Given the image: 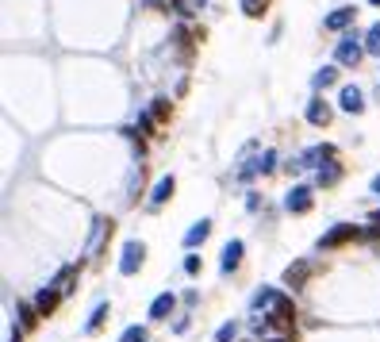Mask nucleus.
<instances>
[{"label":"nucleus","mask_w":380,"mask_h":342,"mask_svg":"<svg viewBox=\"0 0 380 342\" xmlns=\"http://www.w3.org/2000/svg\"><path fill=\"white\" fill-rule=\"evenodd\" d=\"M373 192H380V177H376V181H373Z\"/></svg>","instance_id":"c85d7f7f"},{"label":"nucleus","mask_w":380,"mask_h":342,"mask_svg":"<svg viewBox=\"0 0 380 342\" xmlns=\"http://www.w3.org/2000/svg\"><path fill=\"white\" fill-rule=\"evenodd\" d=\"M8 342H23V335H20V331H12V338H8Z\"/></svg>","instance_id":"cd10ccee"},{"label":"nucleus","mask_w":380,"mask_h":342,"mask_svg":"<svg viewBox=\"0 0 380 342\" xmlns=\"http://www.w3.org/2000/svg\"><path fill=\"white\" fill-rule=\"evenodd\" d=\"M173 8H177V12H181V15H189L192 8H196V4H192V0H173Z\"/></svg>","instance_id":"bb28decb"},{"label":"nucleus","mask_w":380,"mask_h":342,"mask_svg":"<svg viewBox=\"0 0 380 342\" xmlns=\"http://www.w3.org/2000/svg\"><path fill=\"white\" fill-rule=\"evenodd\" d=\"M361 54H365V43H358V35H346L342 43H338V51H334V62L346 66V70H358Z\"/></svg>","instance_id":"f257e3e1"},{"label":"nucleus","mask_w":380,"mask_h":342,"mask_svg":"<svg viewBox=\"0 0 380 342\" xmlns=\"http://www.w3.org/2000/svg\"><path fill=\"white\" fill-rule=\"evenodd\" d=\"M119 342H147V327H127L119 335Z\"/></svg>","instance_id":"5701e85b"},{"label":"nucleus","mask_w":380,"mask_h":342,"mask_svg":"<svg viewBox=\"0 0 380 342\" xmlns=\"http://www.w3.org/2000/svg\"><path fill=\"white\" fill-rule=\"evenodd\" d=\"M273 166H277V154H273V150H265V154H262V158H257V166H254V169H250V173H269V169H273ZM250 173H246V177H250Z\"/></svg>","instance_id":"6ab92c4d"},{"label":"nucleus","mask_w":380,"mask_h":342,"mask_svg":"<svg viewBox=\"0 0 380 342\" xmlns=\"http://www.w3.org/2000/svg\"><path fill=\"white\" fill-rule=\"evenodd\" d=\"M273 315H269V323H280V327H288V323L296 320V304L292 300L285 296V292H277V296H273Z\"/></svg>","instance_id":"39448f33"},{"label":"nucleus","mask_w":380,"mask_h":342,"mask_svg":"<svg viewBox=\"0 0 380 342\" xmlns=\"http://www.w3.org/2000/svg\"><path fill=\"white\" fill-rule=\"evenodd\" d=\"M15 312H20V323H23V327H35V320H39V308L35 304H20V308H15Z\"/></svg>","instance_id":"a211bd4d"},{"label":"nucleus","mask_w":380,"mask_h":342,"mask_svg":"<svg viewBox=\"0 0 380 342\" xmlns=\"http://www.w3.org/2000/svg\"><path fill=\"white\" fill-rule=\"evenodd\" d=\"M173 308H177V296L173 292H161V296H154V304H150V320H169Z\"/></svg>","instance_id":"6e6552de"},{"label":"nucleus","mask_w":380,"mask_h":342,"mask_svg":"<svg viewBox=\"0 0 380 342\" xmlns=\"http://www.w3.org/2000/svg\"><path fill=\"white\" fill-rule=\"evenodd\" d=\"M315 88H330V85H334V81H338V70H330V66H323L319 73H315Z\"/></svg>","instance_id":"f3484780"},{"label":"nucleus","mask_w":380,"mask_h":342,"mask_svg":"<svg viewBox=\"0 0 380 342\" xmlns=\"http://www.w3.org/2000/svg\"><path fill=\"white\" fill-rule=\"evenodd\" d=\"M311 277V262H296V265H288L285 270V284H292V289H300V284Z\"/></svg>","instance_id":"f8f14e48"},{"label":"nucleus","mask_w":380,"mask_h":342,"mask_svg":"<svg viewBox=\"0 0 380 342\" xmlns=\"http://www.w3.org/2000/svg\"><path fill=\"white\" fill-rule=\"evenodd\" d=\"M353 20H358V8H338V12H330L327 20H323V27H327V31H342V27H350Z\"/></svg>","instance_id":"0eeeda50"},{"label":"nucleus","mask_w":380,"mask_h":342,"mask_svg":"<svg viewBox=\"0 0 380 342\" xmlns=\"http://www.w3.org/2000/svg\"><path fill=\"white\" fill-rule=\"evenodd\" d=\"M338 177H342V166H338V162H330L327 169H319V185H334Z\"/></svg>","instance_id":"aec40b11"},{"label":"nucleus","mask_w":380,"mask_h":342,"mask_svg":"<svg viewBox=\"0 0 380 342\" xmlns=\"http://www.w3.org/2000/svg\"><path fill=\"white\" fill-rule=\"evenodd\" d=\"M311 204H315V192L307 189V185H292V192L285 197V208H288V211H296V216L311 211Z\"/></svg>","instance_id":"20e7f679"},{"label":"nucleus","mask_w":380,"mask_h":342,"mask_svg":"<svg viewBox=\"0 0 380 342\" xmlns=\"http://www.w3.org/2000/svg\"><path fill=\"white\" fill-rule=\"evenodd\" d=\"M234 335H238V323H223V327L215 331V342H231Z\"/></svg>","instance_id":"b1692460"},{"label":"nucleus","mask_w":380,"mask_h":342,"mask_svg":"<svg viewBox=\"0 0 380 342\" xmlns=\"http://www.w3.org/2000/svg\"><path fill=\"white\" fill-rule=\"evenodd\" d=\"M307 124H311V127H327L330 124V104L323 100V96L307 104Z\"/></svg>","instance_id":"1a4fd4ad"},{"label":"nucleus","mask_w":380,"mask_h":342,"mask_svg":"<svg viewBox=\"0 0 380 342\" xmlns=\"http://www.w3.org/2000/svg\"><path fill=\"white\" fill-rule=\"evenodd\" d=\"M173 189H177L173 177H161V181L154 185V192H150V204H165V200L173 197Z\"/></svg>","instance_id":"4468645a"},{"label":"nucleus","mask_w":380,"mask_h":342,"mask_svg":"<svg viewBox=\"0 0 380 342\" xmlns=\"http://www.w3.org/2000/svg\"><path fill=\"white\" fill-rule=\"evenodd\" d=\"M342 112H350V116H361L365 112V96H361V88H342Z\"/></svg>","instance_id":"9d476101"},{"label":"nucleus","mask_w":380,"mask_h":342,"mask_svg":"<svg viewBox=\"0 0 380 342\" xmlns=\"http://www.w3.org/2000/svg\"><path fill=\"white\" fill-rule=\"evenodd\" d=\"M104 320H108V304H96L93 315H88V323H85V331H88V335H93V331H100Z\"/></svg>","instance_id":"dca6fc26"},{"label":"nucleus","mask_w":380,"mask_h":342,"mask_svg":"<svg viewBox=\"0 0 380 342\" xmlns=\"http://www.w3.org/2000/svg\"><path fill=\"white\" fill-rule=\"evenodd\" d=\"M269 342H280V338H269Z\"/></svg>","instance_id":"2f4dec72"},{"label":"nucleus","mask_w":380,"mask_h":342,"mask_svg":"<svg viewBox=\"0 0 380 342\" xmlns=\"http://www.w3.org/2000/svg\"><path fill=\"white\" fill-rule=\"evenodd\" d=\"M58 300H62V292L58 289H43L35 296V308H39V315H50L54 308H58Z\"/></svg>","instance_id":"ddd939ff"},{"label":"nucleus","mask_w":380,"mask_h":342,"mask_svg":"<svg viewBox=\"0 0 380 342\" xmlns=\"http://www.w3.org/2000/svg\"><path fill=\"white\" fill-rule=\"evenodd\" d=\"M269 4L273 0H242V12H246L250 20H262V15L269 12Z\"/></svg>","instance_id":"2eb2a0df"},{"label":"nucleus","mask_w":380,"mask_h":342,"mask_svg":"<svg viewBox=\"0 0 380 342\" xmlns=\"http://www.w3.org/2000/svg\"><path fill=\"white\" fill-rule=\"evenodd\" d=\"M369 4H376V8H380V0H369Z\"/></svg>","instance_id":"7c9ffc66"},{"label":"nucleus","mask_w":380,"mask_h":342,"mask_svg":"<svg viewBox=\"0 0 380 342\" xmlns=\"http://www.w3.org/2000/svg\"><path fill=\"white\" fill-rule=\"evenodd\" d=\"M373 223H376V227H380V211H376V216H373Z\"/></svg>","instance_id":"c756f323"},{"label":"nucleus","mask_w":380,"mask_h":342,"mask_svg":"<svg viewBox=\"0 0 380 342\" xmlns=\"http://www.w3.org/2000/svg\"><path fill=\"white\" fill-rule=\"evenodd\" d=\"M353 239H358V227H353V223H338V227H330V231L319 239V250L346 246V242H353Z\"/></svg>","instance_id":"7ed1b4c3"},{"label":"nucleus","mask_w":380,"mask_h":342,"mask_svg":"<svg viewBox=\"0 0 380 342\" xmlns=\"http://www.w3.org/2000/svg\"><path fill=\"white\" fill-rule=\"evenodd\" d=\"M365 51H369V54H380V23H373V27H369V35H365Z\"/></svg>","instance_id":"4be33fe9"},{"label":"nucleus","mask_w":380,"mask_h":342,"mask_svg":"<svg viewBox=\"0 0 380 342\" xmlns=\"http://www.w3.org/2000/svg\"><path fill=\"white\" fill-rule=\"evenodd\" d=\"M200 270H204V262H200L196 254H189V258H184V273H192V277H196Z\"/></svg>","instance_id":"393cba45"},{"label":"nucleus","mask_w":380,"mask_h":342,"mask_svg":"<svg viewBox=\"0 0 380 342\" xmlns=\"http://www.w3.org/2000/svg\"><path fill=\"white\" fill-rule=\"evenodd\" d=\"M242 250H246V246H242V239H231L227 246H223V262H219L223 273H234L242 265Z\"/></svg>","instance_id":"423d86ee"},{"label":"nucleus","mask_w":380,"mask_h":342,"mask_svg":"<svg viewBox=\"0 0 380 342\" xmlns=\"http://www.w3.org/2000/svg\"><path fill=\"white\" fill-rule=\"evenodd\" d=\"M139 131L142 135H154V116H139Z\"/></svg>","instance_id":"a878e982"},{"label":"nucleus","mask_w":380,"mask_h":342,"mask_svg":"<svg viewBox=\"0 0 380 342\" xmlns=\"http://www.w3.org/2000/svg\"><path fill=\"white\" fill-rule=\"evenodd\" d=\"M169 116H173V104H169L165 96H158V100H154V119H161V124H165Z\"/></svg>","instance_id":"412c9836"},{"label":"nucleus","mask_w":380,"mask_h":342,"mask_svg":"<svg viewBox=\"0 0 380 342\" xmlns=\"http://www.w3.org/2000/svg\"><path fill=\"white\" fill-rule=\"evenodd\" d=\"M142 262H147V246L142 242H127L123 246V258H119V273L123 277H135L142 270Z\"/></svg>","instance_id":"f03ea898"},{"label":"nucleus","mask_w":380,"mask_h":342,"mask_svg":"<svg viewBox=\"0 0 380 342\" xmlns=\"http://www.w3.org/2000/svg\"><path fill=\"white\" fill-rule=\"evenodd\" d=\"M208 235H212V219H200V223H192L189 231H184V246H200Z\"/></svg>","instance_id":"9b49d317"}]
</instances>
